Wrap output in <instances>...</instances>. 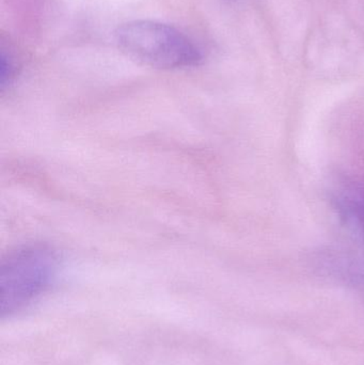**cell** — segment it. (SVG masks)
Instances as JSON below:
<instances>
[{
    "label": "cell",
    "instance_id": "obj_1",
    "mask_svg": "<svg viewBox=\"0 0 364 365\" xmlns=\"http://www.w3.org/2000/svg\"><path fill=\"white\" fill-rule=\"evenodd\" d=\"M115 38L126 56L152 68L175 70L202 62V53L188 36L160 21H128L115 30Z\"/></svg>",
    "mask_w": 364,
    "mask_h": 365
},
{
    "label": "cell",
    "instance_id": "obj_2",
    "mask_svg": "<svg viewBox=\"0 0 364 365\" xmlns=\"http://www.w3.org/2000/svg\"><path fill=\"white\" fill-rule=\"evenodd\" d=\"M57 253L43 244L26 245L9 253L0 268V314L19 312L42 295L57 272Z\"/></svg>",
    "mask_w": 364,
    "mask_h": 365
},
{
    "label": "cell",
    "instance_id": "obj_3",
    "mask_svg": "<svg viewBox=\"0 0 364 365\" xmlns=\"http://www.w3.org/2000/svg\"><path fill=\"white\" fill-rule=\"evenodd\" d=\"M336 207L346 225L364 236V199L356 193L338 197Z\"/></svg>",
    "mask_w": 364,
    "mask_h": 365
},
{
    "label": "cell",
    "instance_id": "obj_4",
    "mask_svg": "<svg viewBox=\"0 0 364 365\" xmlns=\"http://www.w3.org/2000/svg\"><path fill=\"white\" fill-rule=\"evenodd\" d=\"M13 74H14V66H13L10 53L2 51L1 56H0V85H1L2 89H4L6 86L10 83Z\"/></svg>",
    "mask_w": 364,
    "mask_h": 365
}]
</instances>
